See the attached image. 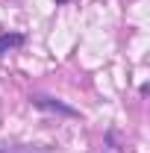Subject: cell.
<instances>
[{
	"instance_id": "3957f363",
	"label": "cell",
	"mask_w": 150,
	"mask_h": 153,
	"mask_svg": "<svg viewBox=\"0 0 150 153\" xmlns=\"http://www.w3.org/2000/svg\"><path fill=\"white\" fill-rule=\"evenodd\" d=\"M56 3H65V0H56Z\"/></svg>"
},
{
	"instance_id": "6da1fadb",
	"label": "cell",
	"mask_w": 150,
	"mask_h": 153,
	"mask_svg": "<svg viewBox=\"0 0 150 153\" xmlns=\"http://www.w3.org/2000/svg\"><path fill=\"white\" fill-rule=\"evenodd\" d=\"M33 103H36V106H41V109H50V112H59V115H68V118H76V109L65 106V103H59L56 97H44V94H36V97H33Z\"/></svg>"
},
{
	"instance_id": "7a4b0ae2",
	"label": "cell",
	"mask_w": 150,
	"mask_h": 153,
	"mask_svg": "<svg viewBox=\"0 0 150 153\" xmlns=\"http://www.w3.org/2000/svg\"><path fill=\"white\" fill-rule=\"evenodd\" d=\"M21 44H24V36H18V33L0 36V53H6V50H12V47H21Z\"/></svg>"
}]
</instances>
